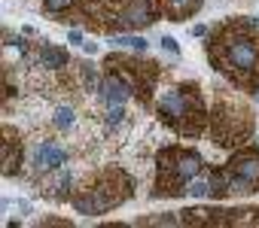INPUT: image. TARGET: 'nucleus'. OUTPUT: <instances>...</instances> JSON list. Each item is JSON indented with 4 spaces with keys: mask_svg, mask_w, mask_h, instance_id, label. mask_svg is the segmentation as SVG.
I'll return each instance as SVG.
<instances>
[{
    "mask_svg": "<svg viewBox=\"0 0 259 228\" xmlns=\"http://www.w3.org/2000/svg\"><path fill=\"white\" fill-rule=\"evenodd\" d=\"M64 164V149L55 143H40L34 149V167L37 170H55Z\"/></svg>",
    "mask_w": 259,
    "mask_h": 228,
    "instance_id": "1a4fd4ad",
    "label": "nucleus"
},
{
    "mask_svg": "<svg viewBox=\"0 0 259 228\" xmlns=\"http://www.w3.org/2000/svg\"><path fill=\"white\" fill-rule=\"evenodd\" d=\"M204 170V161L192 149H162L159 152V180L156 195H186V186L192 177Z\"/></svg>",
    "mask_w": 259,
    "mask_h": 228,
    "instance_id": "7ed1b4c3",
    "label": "nucleus"
},
{
    "mask_svg": "<svg viewBox=\"0 0 259 228\" xmlns=\"http://www.w3.org/2000/svg\"><path fill=\"white\" fill-rule=\"evenodd\" d=\"M52 119H55V128H61V131H67V128L73 125V109H70V106H58Z\"/></svg>",
    "mask_w": 259,
    "mask_h": 228,
    "instance_id": "2eb2a0df",
    "label": "nucleus"
},
{
    "mask_svg": "<svg viewBox=\"0 0 259 228\" xmlns=\"http://www.w3.org/2000/svg\"><path fill=\"white\" fill-rule=\"evenodd\" d=\"M156 22V0H128L122 13V25L128 28H147Z\"/></svg>",
    "mask_w": 259,
    "mask_h": 228,
    "instance_id": "0eeeda50",
    "label": "nucleus"
},
{
    "mask_svg": "<svg viewBox=\"0 0 259 228\" xmlns=\"http://www.w3.org/2000/svg\"><path fill=\"white\" fill-rule=\"evenodd\" d=\"M162 4H165V13H168V19L180 22V19H186V16H192V13L198 10V4H201V0H162Z\"/></svg>",
    "mask_w": 259,
    "mask_h": 228,
    "instance_id": "9b49d317",
    "label": "nucleus"
},
{
    "mask_svg": "<svg viewBox=\"0 0 259 228\" xmlns=\"http://www.w3.org/2000/svg\"><path fill=\"white\" fill-rule=\"evenodd\" d=\"M43 4H46V10H49V13H61V10H67V7H70V0H43Z\"/></svg>",
    "mask_w": 259,
    "mask_h": 228,
    "instance_id": "a211bd4d",
    "label": "nucleus"
},
{
    "mask_svg": "<svg viewBox=\"0 0 259 228\" xmlns=\"http://www.w3.org/2000/svg\"><path fill=\"white\" fill-rule=\"evenodd\" d=\"M122 119H125V112H122V106H119V103H113V109L107 112V122H110V125H119Z\"/></svg>",
    "mask_w": 259,
    "mask_h": 228,
    "instance_id": "f3484780",
    "label": "nucleus"
},
{
    "mask_svg": "<svg viewBox=\"0 0 259 228\" xmlns=\"http://www.w3.org/2000/svg\"><path fill=\"white\" fill-rule=\"evenodd\" d=\"M40 58H43L46 67H64V64H67V52H64V49H55V46H43Z\"/></svg>",
    "mask_w": 259,
    "mask_h": 228,
    "instance_id": "ddd939ff",
    "label": "nucleus"
},
{
    "mask_svg": "<svg viewBox=\"0 0 259 228\" xmlns=\"http://www.w3.org/2000/svg\"><path fill=\"white\" fill-rule=\"evenodd\" d=\"M253 28V19H241L238 25H229L210 46L213 67L220 73H229L241 85H250L253 73L259 70V40L250 34Z\"/></svg>",
    "mask_w": 259,
    "mask_h": 228,
    "instance_id": "f257e3e1",
    "label": "nucleus"
},
{
    "mask_svg": "<svg viewBox=\"0 0 259 228\" xmlns=\"http://www.w3.org/2000/svg\"><path fill=\"white\" fill-rule=\"evenodd\" d=\"M116 46H132L135 52H144L150 43H147L144 37H119V40H116Z\"/></svg>",
    "mask_w": 259,
    "mask_h": 228,
    "instance_id": "dca6fc26",
    "label": "nucleus"
},
{
    "mask_svg": "<svg viewBox=\"0 0 259 228\" xmlns=\"http://www.w3.org/2000/svg\"><path fill=\"white\" fill-rule=\"evenodd\" d=\"M67 186H70V170L67 167H55L49 183H46V195H64Z\"/></svg>",
    "mask_w": 259,
    "mask_h": 228,
    "instance_id": "f8f14e48",
    "label": "nucleus"
},
{
    "mask_svg": "<svg viewBox=\"0 0 259 228\" xmlns=\"http://www.w3.org/2000/svg\"><path fill=\"white\" fill-rule=\"evenodd\" d=\"M67 40H70V43H73V46H82V43H85V40H82V34H79V31H70V34H67Z\"/></svg>",
    "mask_w": 259,
    "mask_h": 228,
    "instance_id": "aec40b11",
    "label": "nucleus"
},
{
    "mask_svg": "<svg viewBox=\"0 0 259 228\" xmlns=\"http://www.w3.org/2000/svg\"><path fill=\"white\" fill-rule=\"evenodd\" d=\"M250 116L241 109V106H232V103H220L217 112H213V140L220 146H235L238 140H244L250 134Z\"/></svg>",
    "mask_w": 259,
    "mask_h": 228,
    "instance_id": "423d86ee",
    "label": "nucleus"
},
{
    "mask_svg": "<svg viewBox=\"0 0 259 228\" xmlns=\"http://www.w3.org/2000/svg\"><path fill=\"white\" fill-rule=\"evenodd\" d=\"M125 198H132V180H128L122 170H107L92 186V192H85L82 198H73V207L82 216H98L104 210H113Z\"/></svg>",
    "mask_w": 259,
    "mask_h": 228,
    "instance_id": "20e7f679",
    "label": "nucleus"
},
{
    "mask_svg": "<svg viewBox=\"0 0 259 228\" xmlns=\"http://www.w3.org/2000/svg\"><path fill=\"white\" fill-rule=\"evenodd\" d=\"M229 195H250L259 189V149H241L226 164Z\"/></svg>",
    "mask_w": 259,
    "mask_h": 228,
    "instance_id": "39448f33",
    "label": "nucleus"
},
{
    "mask_svg": "<svg viewBox=\"0 0 259 228\" xmlns=\"http://www.w3.org/2000/svg\"><path fill=\"white\" fill-rule=\"evenodd\" d=\"M201 34H207V28H204V25H195V28H192V37H201Z\"/></svg>",
    "mask_w": 259,
    "mask_h": 228,
    "instance_id": "4be33fe9",
    "label": "nucleus"
},
{
    "mask_svg": "<svg viewBox=\"0 0 259 228\" xmlns=\"http://www.w3.org/2000/svg\"><path fill=\"white\" fill-rule=\"evenodd\" d=\"M82 52H85V55H95V52H98V46H95V43H82Z\"/></svg>",
    "mask_w": 259,
    "mask_h": 228,
    "instance_id": "412c9836",
    "label": "nucleus"
},
{
    "mask_svg": "<svg viewBox=\"0 0 259 228\" xmlns=\"http://www.w3.org/2000/svg\"><path fill=\"white\" fill-rule=\"evenodd\" d=\"M0 164H4V174H16L22 164V143L19 134L13 128H4V152H0Z\"/></svg>",
    "mask_w": 259,
    "mask_h": 228,
    "instance_id": "6e6552de",
    "label": "nucleus"
},
{
    "mask_svg": "<svg viewBox=\"0 0 259 228\" xmlns=\"http://www.w3.org/2000/svg\"><path fill=\"white\" fill-rule=\"evenodd\" d=\"M101 94H104L107 103H122L128 94H132V85H128L125 79H119V76H113V73H107L101 79Z\"/></svg>",
    "mask_w": 259,
    "mask_h": 228,
    "instance_id": "9d476101",
    "label": "nucleus"
},
{
    "mask_svg": "<svg viewBox=\"0 0 259 228\" xmlns=\"http://www.w3.org/2000/svg\"><path fill=\"white\" fill-rule=\"evenodd\" d=\"M162 49H165V52H177V40H171V37H162Z\"/></svg>",
    "mask_w": 259,
    "mask_h": 228,
    "instance_id": "6ab92c4d",
    "label": "nucleus"
},
{
    "mask_svg": "<svg viewBox=\"0 0 259 228\" xmlns=\"http://www.w3.org/2000/svg\"><path fill=\"white\" fill-rule=\"evenodd\" d=\"M186 195H195V198L210 195V180H207V177H192L189 186H186Z\"/></svg>",
    "mask_w": 259,
    "mask_h": 228,
    "instance_id": "4468645a",
    "label": "nucleus"
},
{
    "mask_svg": "<svg viewBox=\"0 0 259 228\" xmlns=\"http://www.w3.org/2000/svg\"><path fill=\"white\" fill-rule=\"evenodd\" d=\"M156 112L186 137H195L204 128V103L195 85H180V88L165 91L156 100Z\"/></svg>",
    "mask_w": 259,
    "mask_h": 228,
    "instance_id": "f03ea898",
    "label": "nucleus"
}]
</instances>
